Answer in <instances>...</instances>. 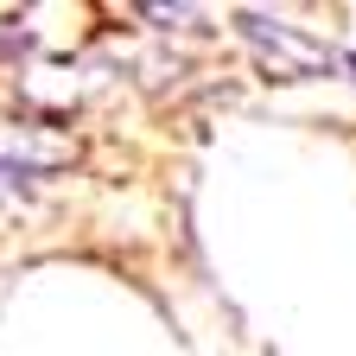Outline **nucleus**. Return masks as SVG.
<instances>
[{
  "label": "nucleus",
  "instance_id": "f257e3e1",
  "mask_svg": "<svg viewBox=\"0 0 356 356\" xmlns=\"http://www.w3.org/2000/svg\"><path fill=\"white\" fill-rule=\"evenodd\" d=\"M242 26H248V38H261L267 51H274V64L280 70H312V64H331V51L318 38H305L299 26H286V19H267V13H242Z\"/></svg>",
  "mask_w": 356,
  "mask_h": 356
},
{
  "label": "nucleus",
  "instance_id": "f03ea898",
  "mask_svg": "<svg viewBox=\"0 0 356 356\" xmlns=\"http://www.w3.org/2000/svg\"><path fill=\"white\" fill-rule=\"evenodd\" d=\"M343 70H350V76H356V51H343Z\"/></svg>",
  "mask_w": 356,
  "mask_h": 356
}]
</instances>
